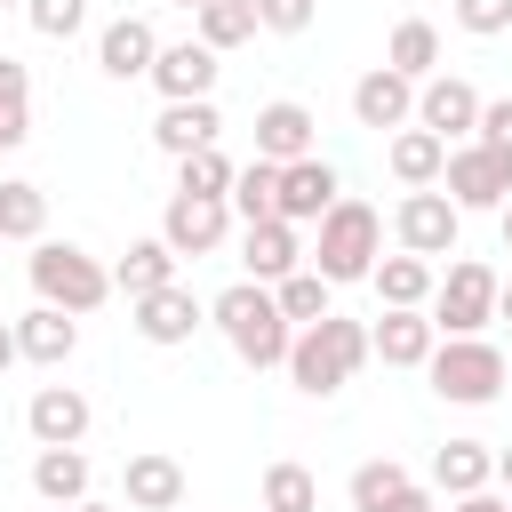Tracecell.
I'll use <instances>...</instances> for the list:
<instances>
[{
  "label": "cell",
  "mask_w": 512,
  "mask_h": 512,
  "mask_svg": "<svg viewBox=\"0 0 512 512\" xmlns=\"http://www.w3.org/2000/svg\"><path fill=\"white\" fill-rule=\"evenodd\" d=\"M176 8H184V16H200V8H208V0H176Z\"/></svg>",
  "instance_id": "48"
},
{
  "label": "cell",
  "mask_w": 512,
  "mask_h": 512,
  "mask_svg": "<svg viewBox=\"0 0 512 512\" xmlns=\"http://www.w3.org/2000/svg\"><path fill=\"white\" fill-rule=\"evenodd\" d=\"M496 480H504V504H512V448L496 456Z\"/></svg>",
  "instance_id": "45"
},
{
  "label": "cell",
  "mask_w": 512,
  "mask_h": 512,
  "mask_svg": "<svg viewBox=\"0 0 512 512\" xmlns=\"http://www.w3.org/2000/svg\"><path fill=\"white\" fill-rule=\"evenodd\" d=\"M368 344H376V360H384V368H424V360H432V344H440V328H432V312H376Z\"/></svg>",
  "instance_id": "22"
},
{
  "label": "cell",
  "mask_w": 512,
  "mask_h": 512,
  "mask_svg": "<svg viewBox=\"0 0 512 512\" xmlns=\"http://www.w3.org/2000/svg\"><path fill=\"white\" fill-rule=\"evenodd\" d=\"M0 8H8V0H0Z\"/></svg>",
  "instance_id": "49"
},
{
  "label": "cell",
  "mask_w": 512,
  "mask_h": 512,
  "mask_svg": "<svg viewBox=\"0 0 512 512\" xmlns=\"http://www.w3.org/2000/svg\"><path fill=\"white\" fill-rule=\"evenodd\" d=\"M376 360V344H368V320H344V312H328L320 328H296V344H288V384L304 392V400H328V392H344L360 368Z\"/></svg>",
  "instance_id": "1"
},
{
  "label": "cell",
  "mask_w": 512,
  "mask_h": 512,
  "mask_svg": "<svg viewBox=\"0 0 512 512\" xmlns=\"http://www.w3.org/2000/svg\"><path fill=\"white\" fill-rule=\"evenodd\" d=\"M456 24L472 40H496V32H512V0H456Z\"/></svg>",
  "instance_id": "38"
},
{
  "label": "cell",
  "mask_w": 512,
  "mask_h": 512,
  "mask_svg": "<svg viewBox=\"0 0 512 512\" xmlns=\"http://www.w3.org/2000/svg\"><path fill=\"white\" fill-rule=\"evenodd\" d=\"M496 480V448L488 440H448V448H432V488L440 496H480Z\"/></svg>",
  "instance_id": "26"
},
{
  "label": "cell",
  "mask_w": 512,
  "mask_h": 512,
  "mask_svg": "<svg viewBox=\"0 0 512 512\" xmlns=\"http://www.w3.org/2000/svg\"><path fill=\"white\" fill-rule=\"evenodd\" d=\"M312 16H320V0H256L264 32H312Z\"/></svg>",
  "instance_id": "39"
},
{
  "label": "cell",
  "mask_w": 512,
  "mask_h": 512,
  "mask_svg": "<svg viewBox=\"0 0 512 512\" xmlns=\"http://www.w3.org/2000/svg\"><path fill=\"white\" fill-rule=\"evenodd\" d=\"M496 216H504V256H512V200H504V208H496Z\"/></svg>",
  "instance_id": "47"
},
{
  "label": "cell",
  "mask_w": 512,
  "mask_h": 512,
  "mask_svg": "<svg viewBox=\"0 0 512 512\" xmlns=\"http://www.w3.org/2000/svg\"><path fill=\"white\" fill-rule=\"evenodd\" d=\"M24 272H32V296L56 304V312H72V320L112 296V272H104L88 248H72V240H32V264H24Z\"/></svg>",
  "instance_id": "4"
},
{
  "label": "cell",
  "mask_w": 512,
  "mask_h": 512,
  "mask_svg": "<svg viewBox=\"0 0 512 512\" xmlns=\"http://www.w3.org/2000/svg\"><path fill=\"white\" fill-rule=\"evenodd\" d=\"M88 416H96V408H88L80 384H40L32 408H24V424H32L40 448H80V440H88Z\"/></svg>",
  "instance_id": "16"
},
{
  "label": "cell",
  "mask_w": 512,
  "mask_h": 512,
  "mask_svg": "<svg viewBox=\"0 0 512 512\" xmlns=\"http://www.w3.org/2000/svg\"><path fill=\"white\" fill-rule=\"evenodd\" d=\"M176 264H184V256H176L160 232H152V240H128V256L112 264V288H120L128 304H136V296H160V288H176Z\"/></svg>",
  "instance_id": "23"
},
{
  "label": "cell",
  "mask_w": 512,
  "mask_h": 512,
  "mask_svg": "<svg viewBox=\"0 0 512 512\" xmlns=\"http://www.w3.org/2000/svg\"><path fill=\"white\" fill-rule=\"evenodd\" d=\"M272 296H280V312H288V328H320V320L336 312V304H328V280H320L312 264H304V272H288V280H280Z\"/></svg>",
  "instance_id": "33"
},
{
  "label": "cell",
  "mask_w": 512,
  "mask_h": 512,
  "mask_svg": "<svg viewBox=\"0 0 512 512\" xmlns=\"http://www.w3.org/2000/svg\"><path fill=\"white\" fill-rule=\"evenodd\" d=\"M232 216H240V224H272V216H280V168H272V160H248V168L232 176Z\"/></svg>",
  "instance_id": "31"
},
{
  "label": "cell",
  "mask_w": 512,
  "mask_h": 512,
  "mask_svg": "<svg viewBox=\"0 0 512 512\" xmlns=\"http://www.w3.org/2000/svg\"><path fill=\"white\" fill-rule=\"evenodd\" d=\"M456 232H464V208L432 184V192H400V208H392V240L408 248V256H456Z\"/></svg>",
  "instance_id": "7"
},
{
  "label": "cell",
  "mask_w": 512,
  "mask_h": 512,
  "mask_svg": "<svg viewBox=\"0 0 512 512\" xmlns=\"http://www.w3.org/2000/svg\"><path fill=\"white\" fill-rule=\"evenodd\" d=\"M224 232H232V200L168 192V208H160V240H168L176 256H216V248H224Z\"/></svg>",
  "instance_id": "9"
},
{
  "label": "cell",
  "mask_w": 512,
  "mask_h": 512,
  "mask_svg": "<svg viewBox=\"0 0 512 512\" xmlns=\"http://www.w3.org/2000/svg\"><path fill=\"white\" fill-rule=\"evenodd\" d=\"M216 48H200V40H160V64H152V88H160V104H200V96H216Z\"/></svg>",
  "instance_id": "14"
},
{
  "label": "cell",
  "mask_w": 512,
  "mask_h": 512,
  "mask_svg": "<svg viewBox=\"0 0 512 512\" xmlns=\"http://www.w3.org/2000/svg\"><path fill=\"white\" fill-rule=\"evenodd\" d=\"M384 64H392L400 80H416V88H424V80L440 72V24H432V16H400V24H392V40H384Z\"/></svg>",
  "instance_id": "28"
},
{
  "label": "cell",
  "mask_w": 512,
  "mask_h": 512,
  "mask_svg": "<svg viewBox=\"0 0 512 512\" xmlns=\"http://www.w3.org/2000/svg\"><path fill=\"white\" fill-rule=\"evenodd\" d=\"M368 512H432V488L424 480H408V488H392L384 504H368Z\"/></svg>",
  "instance_id": "41"
},
{
  "label": "cell",
  "mask_w": 512,
  "mask_h": 512,
  "mask_svg": "<svg viewBox=\"0 0 512 512\" xmlns=\"http://www.w3.org/2000/svg\"><path fill=\"white\" fill-rule=\"evenodd\" d=\"M440 192H448L464 216H472V208H504V200H512V160L488 152V144H448Z\"/></svg>",
  "instance_id": "8"
},
{
  "label": "cell",
  "mask_w": 512,
  "mask_h": 512,
  "mask_svg": "<svg viewBox=\"0 0 512 512\" xmlns=\"http://www.w3.org/2000/svg\"><path fill=\"white\" fill-rule=\"evenodd\" d=\"M256 32H264V24H256V0H208V8L192 16V40L216 48V56H224V48H248Z\"/></svg>",
  "instance_id": "29"
},
{
  "label": "cell",
  "mask_w": 512,
  "mask_h": 512,
  "mask_svg": "<svg viewBox=\"0 0 512 512\" xmlns=\"http://www.w3.org/2000/svg\"><path fill=\"white\" fill-rule=\"evenodd\" d=\"M328 288H352V280H368L376 264H384V216L368 208V200H336L320 224H312V256H304Z\"/></svg>",
  "instance_id": "2"
},
{
  "label": "cell",
  "mask_w": 512,
  "mask_h": 512,
  "mask_svg": "<svg viewBox=\"0 0 512 512\" xmlns=\"http://www.w3.org/2000/svg\"><path fill=\"white\" fill-rule=\"evenodd\" d=\"M312 152H320V120H312V104L272 96V104L256 112V160L288 168V160H312Z\"/></svg>",
  "instance_id": "13"
},
{
  "label": "cell",
  "mask_w": 512,
  "mask_h": 512,
  "mask_svg": "<svg viewBox=\"0 0 512 512\" xmlns=\"http://www.w3.org/2000/svg\"><path fill=\"white\" fill-rule=\"evenodd\" d=\"M152 64H160V32L144 16H112L96 32V72L104 80H152Z\"/></svg>",
  "instance_id": "15"
},
{
  "label": "cell",
  "mask_w": 512,
  "mask_h": 512,
  "mask_svg": "<svg viewBox=\"0 0 512 512\" xmlns=\"http://www.w3.org/2000/svg\"><path fill=\"white\" fill-rule=\"evenodd\" d=\"M200 320H208V304L176 280V288H160V296H136L128 304V328L144 336V344H160V352H176V344H192L200 336Z\"/></svg>",
  "instance_id": "11"
},
{
  "label": "cell",
  "mask_w": 512,
  "mask_h": 512,
  "mask_svg": "<svg viewBox=\"0 0 512 512\" xmlns=\"http://www.w3.org/2000/svg\"><path fill=\"white\" fill-rule=\"evenodd\" d=\"M424 376H432V392L440 400H456V408H488L496 392H504V352L488 344V336H440L432 344V360H424Z\"/></svg>",
  "instance_id": "5"
},
{
  "label": "cell",
  "mask_w": 512,
  "mask_h": 512,
  "mask_svg": "<svg viewBox=\"0 0 512 512\" xmlns=\"http://www.w3.org/2000/svg\"><path fill=\"white\" fill-rule=\"evenodd\" d=\"M88 480H96V472H88V456H80V448H40V456H32V496H40V504H56V512L88 504Z\"/></svg>",
  "instance_id": "27"
},
{
  "label": "cell",
  "mask_w": 512,
  "mask_h": 512,
  "mask_svg": "<svg viewBox=\"0 0 512 512\" xmlns=\"http://www.w3.org/2000/svg\"><path fill=\"white\" fill-rule=\"evenodd\" d=\"M16 360H24V352H16V320H0V376H8Z\"/></svg>",
  "instance_id": "43"
},
{
  "label": "cell",
  "mask_w": 512,
  "mask_h": 512,
  "mask_svg": "<svg viewBox=\"0 0 512 512\" xmlns=\"http://www.w3.org/2000/svg\"><path fill=\"white\" fill-rule=\"evenodd\" d=\"M472 144H488V152H504V160H512V96L480 104V128H472Z\"/></svg>",
  "instance_id": "40"
},
{
  "label": "cell",
  "mask_w": 512,
  "mask_h": 512,
  "mask_svg": "<svg viewBox=\"0 0 512 512\" xmlns=\"http://www.w3.org/2000/svg\"><path fill=\"white\" fill-rule=\"evenodd\" d=\"M392 488H408V464H392V456H368V464L352 472V512H368V504H384Z\"/></svg>",
  "instance_id": "36"
},
{
  "label": "cell",
  "mask_w": 512,
  "mask_h": 512,
  "mask_svg": "<svg viewBox=\"0 0 512 512\" xmlns=\"http://www.w3.org/2000/svg\"><path fill=\"white\" fill-rule=\"evenodd\" d=\"M24 16H32L40 40H72L88 24V0H24Z\"/></svg>",
  "instance_id": "37"
},
{
  "label": "cell",
  "mask_w": 512,
  "mask_h": 512,
  "mask_svg": "<svg viewBox=\"0 0 512 512\" xmlns=\"http://www.w3.org/2000/svg\"><path fill=\"white\" fill-rule=\"evenodd\" d=\"M24 136H32V72L0 56V152H16Z\"/></svg>",
  "instance_id": "32"
},
{
  "label": "cell",
  "mask_w": 512,
  "mask_h": 512,
  "mask_svg": "<svg viewBox=\"0 0 512 512\" xmlns=\"http://www.w3.org/2000/svg\"><path fill=\"white\" fill-rule=\"evenodd\" d=\"M72 512H128V504H96V496H88V504H72Z\"/></svg>",
  "instance_id": "46"
},
{
  "label": "cell",
  "mask_w": 512,
  "mask_h": 512,
  "mask_svg": "<svg viewBox=\"0 0 512 512\" xmlns=\"http://www.w3.org/2000/svg\"><path fill=\"white\" fill-rule=\"evenodd\" d=\"M416 128H432L440 144H472V128H480V88L456 80V72H432V80L416 88Z\"/></svg>",
  "instance_id": "10"
},
{
  "label": "cell",
  "mask_w": 512,
  "mask_h": 512,
  "mask_svg": "<svg viewBox=\"0 0 512 512\" xmlns=\"http://www.w3.org/2000/svg\"><path fill=\"white\" fill-rule=\"evenodd\" d=\"M368 288H376V304H384V312H424V304H432V288H440V272H432L424 256H408V248H400V256H384V264L368 272Z\"/></svg>",
  "instance_id": "24"
},
{
  "label": "cell",
  "mask_w": 512,
  "mask_h": 512,
  "mask_svg": "<svg viewBox=\"0 0 512 512\" xmlns=\"http://www.w3.org/2000/svg\"><path fill=\"white\" fill-rule=\"evenodd\" d=\"M0 240H48V192L24 176H0Z\"/></svg>",
  "instance_id": "30"
},
{
  "label": "cell",
  "mask_w": 512,
  "mask_h": 512,
  "mask_svg": "<svg viewBox=\"0 0 512 512\" xmlns=\"http://www.w3.org/2000/svg\"><path fill=\"white\" fill-rule=\"evenodd\" d=\"M336 200H344V176H336V168H328L320 152H312V160H288V168H280V216H288V224H320V216H328Z\"/></svg>",
  "instance_id": "18"
},
{
  "label": "cell",
  "mask_w": 512,
  "mask_h": 512,
  "mask_svg": "<svg viewBox=\"0 0 512 512\" xmlns=\"http://www.w3.org/2000/svg\"><path fill=\"white\" fill-rule=\"evenodd\" d=\"M240 264H248V280H264V288H280L288 272H304V240H296V224H288V216H272V224H240Z\"/></svg>",
  "instance_id": "19"
},
{
  "label": "cell",
  "mask_w": 512,
  "mask_h": 512,
  "mask_svg": "<svg viewBox=\"0 0 512 512\" xmlns=\"http://www.w3.org/2000/svg\"><path fill=\"white\" fill-rule=\"evenodd\" d=\"M352 120H360V128H376V136L416 128V80H400L392 64L360 72V80H352Z\"/></svg>",
  "instance_id": "12"
},
{
  "label": "cell",
  "mask_w": 512,
  "mask_h": 512,
  "mask_svg": "<svg viewBox=\"0 0 512 512\" xmlns=\"http://www.w3.org/2000/svg\"><path fill=\"white\" fill-rule=\"evenodd\" d=\"M208 320L224 328V344H232L248 368H288L296 328H288V312H280V296H272L264 280H232V288L208 304Z\"/></svg>",
  "instance_id": "3"
},
{
  "label": "cell",
  "mask_w": 512,
  "mask_h": 512,
  "mask_svg": "<svg viewBox=\"0 0 512 512\" xmlns=\"http://www.w3.org/2000/svg\"><path fill=\"white\" fill-rule=\"evenodd\" d=\"M496 320H504V328H512V280H504V288H496Z\"/></svg>",
  "instance_id": "44"
},
{
  "label": "cell",
  "mask_w": 512,
  "mask_h": 512,
  "mask_svg": "<svg viewBox=\"0 0 512 512\" xmlns=\"http://www.w3.org/2000/svg\"><path fill=\"white\" fill-rule=\"evenodd\" d=\"M496 288H504V280H496L480 256H448V272H440V288H432L424 312H432L440 336H480V328L496 320Z\"/></svg>",
  "instance_id": "6"
},
{
  "label": "cell",
  "mask_w": 512,
  "mask_h": 512,
  "mask_svg": "<svg viewBox=\"0 0 512 512\" xmlns=\"http://www.w3.org/2000/svg\"><path fill=\"white\" fill-rule=\"evenodd\" d=\"M16 352H24L32 368H64V360L80 352V320L56 312V304H32V312L16 320Z\"/></svg>",
  "instance_id": "21"
},
{
  "label": "cell",
  "mask_w": 512,
  "mask_h": 512,
  "mask_svg": "<svg viewBox=\"0 0 512 512\" xmlns=\"http://www.w3.org/2000/svg\"><path fill=\"white\" fill-rule=\"evenodd\" d=\"M120 496H128V512H176L184 504V464L168 448H136L120 464Z\"/></svg>",
  "instance_id": "17"
},
{
  "label": "cell",
  "mask_w": 512,
  "mask_h": 512,
  "mask_svg": "<svg viewBox=\"0 0 512 512\" xmlns=\"http://www.w3.org/2000/svg\"><path fill=\"white\" fill-rule=\"evenodd\" d=\"M264 512H320V480H312L296 456H280V464L264 472Z\"/></svg>",
  "instance_id": "34"
},
{
  "label": "cell",
  "mask_w": 512,
  "mask_h": 512,
  "mask_svg": "<svg viewBox=\"0 0 512 512\" xmlns=\"http://www.w3.org/2000/svg\"><path fill=\"white\" fill-rule=\"evenodd\" d=\"M456 512H512V504H504L496 488H480V496H456Z\"/></svg>",
  "instance_id": "42"
},
{
  "label": "cell",
  "mask_w": 512,
  "mask_h": 512,
  "mask_svg": "<svg viewBox=\"0 0 512 512\" xmlns=\"http://www.w3.org/2000/svg\"><path fill=\"white\" fill-rule=\"evenodd\" d=\"M216 136H224L216 96H200V104H160V120H152V144H160L168 160H192V152H208Z\"/></svg>",
  "instance_id": "20"
},
{
  "label": "cell",
  "mask_w": 512,
  "mask_h": 512,
  "mask_svg": "<svg viewBox=\"0 0 512 512\" xmlns=\"http://www.w3.org/2000/svg\"><path fill=\"white\" fill-rule=\"evenodd\" d=\"M232 160L208 144V152H192V160H176V192H200V200H232Z\"/></svg>",
  "instance_id": "35"
},
{
  "label": "cell",
  "mask_w": 512,
  "mask_h": 512,
  "mask_svg": "<svg viewBox=\"0 0 512 512\" xmlns=\"http://www.w3.org/2000/svg\"><path fill=\"white\" fill-rule=\"evenodd\" d=\"M384 168L400 176V192H432L440 168H448V144H440L432 128H400V136L384 144Z\"/></svg>",
  "instance_id": "25"
}]
</instances>
